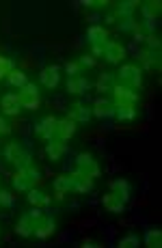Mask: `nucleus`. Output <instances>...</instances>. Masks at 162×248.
Masks as SVG:
<instances>
[{
	"mask_svg": "<svg viewBox=\"0 0 162 248\" xmlns=\"http://www.w3.org/2000/svg\"><path fill=\"white\" fill-rule=\"evenodd\" d=\"M111 190L119 194V199H121L123 203L130 199V184H128L126 179H113L111 181Z\"/></svg>",
	"mask_w": 162,
	"mask_h": 248,
	"instance_id": "obj_22",
	"label": "nucleus"
},
{
	"mask_svg": "<svg viewBox=\"0 0 162 248\" xmlns=\"http://www.w3.org/2000/svg\"><path fill=\"white\" fill-rule=\"evenodd\" d=\"M139 59H141V63H143V67H145V69L158 67V56H156L151 50H143L139 54Z\"/></svg>",
	"mask_w": 162,
	"mask_h": 248,
	"instance_id": "obj_25",
	"label": "nucleus"
},
{
	"mask_svg": "<svg viewBox=\"0 0 162 248\" xmlns=\"http://www.w3.org/2000/svg\"><path fill=\"white\" fill-rule=\"evenodd\" d=\"M87 41L89 44H104V41H108V32L104 26H97V24H93V26L87 28Z\"/></svg>",
	"mask_w": 162,
	"mask_h": 248,
	"instance_id": "obj_19",
	"label": "nucleus"
},
{
	"mask_svg": "<svg viewBox=\"0 0 162 248\" xmlns=\"http://www.w3.org/2000/svg\"><path fill=\"white\" fill-rule=\"evenodd\" d=\"M71 190H76V192L80 194H87L93 190V179L87 177V175H80L78 170H74L71 173Z\"/></svg>",
	"mask_w": 162,
	"mask_h": 248,
	"instance_id": "obj_8",
	"label": "nucleus"
},
{
	"mask_svg": "<svg viewBox=\"0 0 162 248\" xmlns=\"http://www.w3.org/2000/svg\"><path fill=\"white\" fill-rule=\"evenodd\" d=\"M119 80H121L123 87H141V67L136 65H121L119 69Z\"/></svg>",
	"mask_w": 162,
	"mask_h": 248,
	"instance_id": "obj_4",
	"label": "nucleus"
},
{
	"mask_svg": "<svg viewBox=\"0 0 162 248\" xmlns=\"http://www.w3.org/2000/svg\"><path fill=\"white\" fill-rule=\"evenodd\" d=\"M113 80V76L111 74H102L99 76V80H97V91H108V82Z\"/></svg>",
	"mask_w": 162,
	"mask_h": 248,
	"instance_id": "obj_36",
	"label": "nucleus"
},
{
	"mask_svg": "<svg viewBox=\"0 0 162 248\" xmlns=\"http://www.w3.org/2000/svg\"><path fill=\"white\" fill-rule=\"evenodd\" d=\"M78 63H80V67H95V65H97V59L91 54H84V56H80Z\"/></svg>",
	"mask_w": 162,
	"mask_h": 248,
	"instance_id": "obj_34",
	"label": "nucleus"
},
{
	"mask_svg": "<svg viewBox=\"0 0 162 248\" xmlns=\"http://www.w3.org/2000/svg\"><path fill=\"white\" fill-rule=\"evenodd\" d=\"M7 82L11 84V87H26L28 80H26V74H24V71H16V69H13L11 74L7 76Z\"/></svg>",
	"mask_w": 162,
	"mask_h": 248,
	"instance_id": "obj_27",
	"label": "nucleus"
},
{
	"mask_svg": "<svg viewBox=\"0 0 162 248\" xmlns=\"http://www.w3.org/2000/svg\"><path fill=\"white\" fill-rule=\"evenodd\" d=\"M28 216H31L32 220H39V218L44 216V214H41V209H39V207H35V205H32V209L28 212Z\"/></svg>",
	"mask_w": 162,
	"mask_h": 248,
	"instance_id": "obj_38",
	"label": "nucleus"
},
{
	"mask_svg": "<svg viewBox=\"0 0 162 248\" xmlns=\"http://www.w3.org/2000/svg\"><path fill=\"white\" fill-rule=\"evenodd\" d=\"M147 41H149V46H151V47H156V50L160 47V39H158L156 35H149V37H147Z\"/></svg>",
	"mask_w": 162,
	"mask_h": 248,
	"instance_id": "obj_40",
	"label": "nucleus"
},
{
	"mask_svg": "<svg viewBox=\"0 0 162 248\" xmlns=\"http://www.w3.org/2000/svg\"><path fill=\"white\" fill-rule=\"evenodd\" d=\"M91 114H95L97 119H104V117H113L115 114V104H111L106 97H97L93 102V110Z\"/></svg>",
	"mask_w": 162,
	"mask_h": 248,
	"instance_id": "obj_12",
	"label": "nucleus"
},
{
	"mask_svg": "<svg viewBox=\"0 0 162 248\" xmlns=\"http://www.w3.org/2000/svg\"><path fill=\"white\" fill-rule=\"evenodd\" d=\"M13 69H16V63L11 59H7V56H0V80L7 78Z\"/></svg>",
	"mask_w": 162,
	"mask_h": 248,
	"instance_id": "obj_29",
	"label": "nucleus"
},
{
	"mask_svg": "<svg viewBox=\"0 0 162 248\" xmlns=\"http://www.w3.org/2000/svg\"><path fill=\"white\" fill-rule=\"evenodd\" d=\"M54 231H56L54 220H52V218H44V216H41L39 220H37V225H35V233H32V235L39 237V240H48V237H50Z\"/></svg>",
	"mask_w": 162,
	"mask_h": 248,
	"instance_id": "obj_10",
	"label": "nucleus"
},
{
	"mask_svg": "<svg viewBox=\"0 0 162 248\" xmlns=\"http://www.w3.org/2000/svg\"><path fill=\"white\" fill-rule=\"evenodd\" d=\"M145 246L147 248H160L162 246V231L160 229H147L145 231Z\"/></svg>",
	"mask_w": 162,
	"mask_h": 248,
	"instance_id": "obj_24",
	"label": "nucleus"
},
{
	"mask_svg": "<svg viewBox=\"0 0 162 248\" xmlns=\"http://www.w3.org/2000/svg\"><path fill=\"white\" fill-rule=\"evenodd\" d=\"M9 132H11V125H9V123L0 117V134H9Z\"/></svg>",
	"mask_w": 162,
	"mask_h": 248,
	"instance_id": "obj_39",
	"label": "nucleus"
},
{
	"mask_svg": "<svg viewBox=\"0 0 162 248\" xmlns=\"http://www.w3.org/2000/svg\"><path fill=\"white\" fill-rule=\"evenodd\" d=\"M106 44L108 41H104V44H91V56H104Z\"/></svg>",
	"mask_w": 162,
	"mask_h": 248,
	"instance_id": "obj_37",
	"label": "nucleus"
},
{
	"mask_svg": "<svg viewBox=\"0 0 162 248\" xmlns=\"http://www.w3.org/2000/svg\"><path fill=\"white\" fill-rule=\"evenodd\" d=\"M76 134V123L71 121V119H59V123H56V136H59V140H69L71 136Z\"/></svg>",
	"mask_w": 162,
	"mask_h": 248,
	"instance_id": "obj_14",
	"label": "nucleus"
},
{
	"mask_svg": "<svg viewBox=\"0 0 162 248\" xmlns=\"http://www.w3.org/2000/svg\"><path fill=\"white\" fill-rule=\"evenodd\" d=\"M56 123H59V119L56 117H44L41 119V123H37L35 125V132H37V136H41L44 140H52L56 134Z\"/></svg>",
	"mask_w": 162,
	"mask_h": 248,
	"instance_id": "obj_6",
	"label": "nucleus"
},
{
	"mask_svg": "<svg viewBox=\"0 0 162 248\" xmlns=\"http://www.w3.org/2000/svg\"><path fill=\"white\" fill-rule=\"evenodd\" d=\"M65 151H67V147H65V142L63 140H48V147H46V154L50 155V160L52 162H56V160H61L65 155Z\"/></svg>",
	"mask_w": 162,
	"mask_h": 248,
	"instance_id": "obj_18",
	"label": "nucleus"
},
{
	"mask_svg": "<svg viewBox=\"0 0 162 248\" xmlns=\"http://www.w3.org/2000/svg\"><path fill=\"white\" fill-rule=\"evenodd\" d=\"M76 164H78V173L80 175H87V177H99L102 175V169H99V164L93 160V155L91 154H78V158H76Z\"/></svg>",
	"mask_w": 162,
	"mask_h": 248,
	"instance_id": "obj_2",
	"label": "nucleus"
},
{
	"mask_svg": "<svg viewBox=\"0 0 162 248\" xmlns=\"http://www.w3.org/2000/svg\"><path fill=\"white\" fill-rule=\"evenodd\" d=\"M104 56H106L108 63L117 65L126 59V47H123L119 41H108L106 44V50H104Z\"/></svg>",
	"mask_w": 162,
	"mask_h": 248,
	"instance_id": "obj_7",
	"label": "nucleus"
},
{
	"mask_svg": "<svg viewBox=\"0 0 162 248\" xmlns=\"http://www.w3.org/2000/svg\"><path fill=\"white\" fill-rule=\"evenodd\" d=\"M16 205V194L9 190H0V207H13Z\"/></svg>",
	"mask_w": 162,
	"mask_h": 248,
	"instance_id": "obj_32",
	"label": "nucleus"
},
{
	"mask_svg": "<svg viewBox=\"0 0 162 248\" xmlns=\"http://www.w3.org/2000/svg\"><path fill=\"white\" fill-rule=\"evenodd\" d=\"M0 108H2V112L7 114V117H17V112H20V97H17L16 93H7L2 97V102H0Z\"/></svg>",
	"mask_w": 162,
	"mask_h": 248,
	"instance_id": "obj_9",
	"label": "nucleus"
},
{
	"mask_svg": "<svg viewBox=\"0 0 162 248\" xmlns=\"http://www.w3.org/2000/svg\"><path fill=\"white\" fill-rule=\"evenodd\" d=\"M91 89V82H89L87 78H82V76H74V78L67 80V91L74 95H80V93H87V91Z\"/></svg>",
	"mask_w": 162,
	"mask_h": 248,
	"instance_id": "obj_17",
	"label": "nucleus"
},
{
	"mask_svg": "<svg viewBox=\"0 0 162 248\" xmlns=\"http://www.w3.org/2000/svg\"><path fill=\"white\" fill-rule=\"evenodd\" d=\"M4 158L11 162V164H16L17 169L31 164V155H28V151L24 149L20 142H9V145L4 147Z\"/></svg>",
	"mask_w": 162,
	"mask_h": 248,
	"instance_id": "obj_1",
	"label": "nucleus"
},
{
	"mask_svg": "<svg viewBox=\"0 0 162 248\" xmlns=\"http://www.w3.org/2000/svg\"><path fill=\"white\" fill-rule=\"evenodd\" d=\"M160 11H162V2L160 0H149V2L143 4V17L145 20H158L160 17Z\"/></svg>",
	"mask_w": 162,
	"mask_h": 248,
	"instance_id": "obj_20",
	"label": "nucleus"
},
{
	"mask_svg": "<svg viewBox=\"0 0 162 248\" xmlns=\"http://www.w3.org/2000/svg\"><path fill=\"white\" fill-rule=\"evenodd\" d=\"M136 0H128V2H121L119 4V16H123V17H130L132 13H134V9H136Z\"/></svg>",
	"mask_w": 162,
	"mask_h": 248,
	"instance_id": "obj_31",
	"label": "nucleus"
},
{
	"mask_svg": "<svg viewBox=\"0 0 162 248\" xmlns=\"http://www.w3.org/2000/svg\"><path fill=\"white\" fill-rule=\"evenodd\" d=\"M28 203L35 205V207H41V205H48L50 203V199L46 197L44 192H39V190H28Z\"/></svg>",
	"mask_w": 162,
	"mask_h": 248,
	"instance_id": "obj_26",
	"label": "nucleus"
},
{
	"mask_svg": "<svg viewBox=\"0 0 162 248\" xmlns=\"http://www.w3.org/2000/svg\"><path fill=\"white\" fill-rule=\"evenodd\" d=\"M65 71L69 74V78H74V76L80 74V63H76V61H69V63H65Z\"/></svg>",
	"mask_w": 162,
	"mask_h": 248,
	"instance_id": "obj_35",
	"label": "nucleus"
},
{
	"mask_svg": "<svg viewBox=\"0 0 162 248\" xmlns=\"http://www.w3.org/2000/svg\"><path fill=\"white\" fill-rule=\"evenodd\" d=\"M119 248H139V235L128 233L126 237H121V240H119Z\"/></svg>",
	"mask_w": 162,
	"mask_h": 248,
	"instance_id": "obj_30",
	"label": "nucleus"
},
{
	"mask_svg": "<svg viewBox=\"0 0 162 248\" xmlns=\"http://www.w3.org/2000/svg\"><path fill=\"white\" fill-rule=\"evenodd\" d=\"M113 99H115V106L117 104H128V106H134L139 102V93H134L130 87H123V84H117L113 89Z\"/></svg>",
	"mask_w": 162,
	"mask_h": 248,
	"instance_id": "obj_5",
	"label": "nucleus"
},
{
	"mask_svg": "<svg viewBox=\"0 0 162 248\" xmlns=\"http://www.w3.org/2000/svg\"><path fill=\"white\" fill-rule=\"evenodd\" d=\"M59 71H61L59 65L46 67V69L39 74L41 84H44V87H48V89H56V87H59Z\"/></svg>",
	"mask_w": 162,
	"mask_h": 248,
	"instance_id": "obj_13",
	"label": "nucleus"
},
{
	"mask_svg": "<svg viewBox=\"0 0 162 248\" xmlns=\"http://www.w3.org/2000/svg\"><path fill=\"white\" fill-rule=\"evenodd\" d=\"M71 190V175H59L54 179V192H56V199H63Z\"/></svg>",
	"mask_w": 162,
	"mask_h": 248,
	"instance_id": "obj_21",
	"label": "nucleus"
},
{
	"mask_svg": "<svg viewBox=\"0 0 162 248\" xmlns=\"http://www.w3.org/2000/svg\"><path fill=\"white\" fill-rule=\"evenodd\" d=\"M17 97H20V106L26 108V110H37V108L41 106V97H39V93H37L35 84L22 87V93L17 95Z\"/></svg>",
	"mask_w": 162,
	"mask_h": 248,
	"instance_id": "obj_3",
	"label": "nucleus"
},
{
	"mask_svg": "<svg viewBox=\"0 0 162 248\" xmlns=\"http://www.w3.org/2000/svg\"><path fill=\"white\" fill-rule=\"evenodd\" d=\"M35 225H37V220H32L28 214H24V216H20V220H17V225H16V233L22 237H31L32 233H35Z\"/></svg>",
	"mask_w": 162,
	"mask_h": 248,
	"instance_id": "obj_16",
	"label": "nucleus"
},
{
	"mask_svg": "<svg viewBox=\"0 0 162 248\" xmlns=\"http://www.w3.org/2000/svg\"><path fill=\"white\" fill-rule=\"evenodd\" d=\"M84 248H99L97 244H95V242H91V240H84V244H82Z\"/></svg>",
	"mask_w": 162,
	"mask_h": 248,
	"instance_id": "obj_41",
	"label": "nucleus"
},
{
	"mask_svg": "<svg viewBox=\"0 0 162 248\" xmlns=\"http://www.w3.org/2000/svg\"><path fill=\"white\" fill-rule=\"evenodd\" d=\"M115 117L119 121H134L136 119V108L128 106V104H117L115 106Z\"/></svg>",
	"mask_w": 162,
	"mask_h": 248,
	"instance_id": "obj_23",
	"label": "nucleus"
},
{
	"mask_svg": "<svg viewBox=\"0 0 162 248\" xmlns=\"http://www.w3.org/2000/svg\"><path fill=\"white\" fill-rule=\"evenodd\" d=\"M20 170H22V173H24V175H26V177H28V179H31V181H32V184H35V181H37V179H41V173H39V169H35V166H31V164L22 166V169H20Z\"/></svg>",
	"mask_w": 162,
	"mask_h": 248,
	"instance_id": "obj_33",
	"label": "nucleus"
},
{
	"mask_svg": "<svg viewBox=\"0 0 162 248\" xmlns=\"http://www.w3.org/2000/svg\"><path fill=\"white\" fill-rule=\"evenodd\" d=\"M67 119H71L74 123H87L91 119V110L84 104H74V106H69Z\"/></svg>",
	"mask_w": 162,
	"mask_h": 248,
	"instance_id": "obj_15",
	"label": "nucleus"
},
{
	"mask_svg": "<svg viewBox=\"0 0 162 248\" xmlns=\"http://www.w3.org/2000/svg\"><path fill=\"white\" fill-rule=\"evenodd\" d=\"M102 205L106 207V212H111V214H121L123 209H126V203H123L121 199H119V194L113 192V190L102 197Z\"/></svg>",
	"mask_w": 162,
	"mask_h": 248,
	"instance_id": "obj_11",
	"label": "nucleus"
},
{
	"mask_svg": "<svg viewBox=\"0 0 162 248\" xmlns=\"http://www.w3.org/2000/svg\"><path fill=\"white\" fill-rule=\"evenodd\" d=\"M13 186H16L17 190H26V192H28V190H31V186H32V181L28 179V177H26V175L22 173L20 169H17L16 177H13Z\"/></svg>",
	"mask_w": 162,
	"mask_h": 248,
	"instance_id": "obj_28",
	"label": "nucleus"
}]
</instances>
